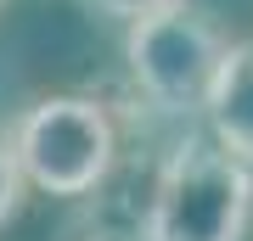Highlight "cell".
<instances>
[{"mask_svg":"<svg viewBox=\"0 0 253 241\" xmlns=\"http://www.w3.org/2000/svg\"><path fill=\"white\" fill-rule=\"evenodd\" d=\"M225 56H231L225 34L191 0H169V6L146 11L124 34V62H129L135 90L158 112H180V118L208 112Z\"/></svg>","mask_w":253,"mask_h":241,"instance_id":"cell-3","label":"cell"},{"mask_svg":"<svg viewBox=\"0 0 253 241\" xmlns=\"http://www.w3.org/2000/svg\"><path fill=\"white\" fill-rule=\"evenodd\" d=\"M253 219V169L214 135H186L146 191V241H242Z\"/></svg>","mask_w":253,"mask_h":241,"instance_id":"cell-1","label":"cell"},{"mask_svg":"<svg viewBox=\"0 0 253 241\" xmlns=\"http://www.w3.org/2000/svg\"><path fill=\"white\" fill-rule=\"evenodd\" d=\"M96 11H107V17H124V23H135L146 17V11H158V6H169V0H90Z\"/></svg>","mask_w":253,"mask_h":241,"instance_id":"cell-6","label":"cell"},{"mask_svg":"<svg viewBox=\"0 0 253 241\" xmlns=\"http://www.w3.org/2000/svg\"><path fill=\"white\" fill-rule=\"evenodd\" d=\"M6 140L45 197H96L118 169V124L96 96H40Z\"/></svg>","mask_w":253,"mask_h":241,"instance_id":"cell-2","label":"cell"},{"mask_svg":"<svg viewBox=\"0 0 253 241\" xmlns=\"http://www.w3.org/2000/svg\"><path fill=\"white\" fill-rule=\"evenodd\" d=\"M208 129H214L219 146H231L236 157L253 163V39L231 45L225 68H219V84L208 96Z\"/></svg>","mask_w":253,"mask_h":241,"instance_id":"cell-4","label":"cell"},{"mask_svg":"<svg viewBox=\"0 0 253 241\" xmlns=\"http://www.w3.org/2000/svg\"><path fill=\"white\" fill-rule=\"evenodd\" d=\"M23 197H28V174L11 152V140H0V230L23 213Z\"/></svg>","mask_w":253,"mask_h":241,"instance_id":"cell-5","label":"cell"}]
</instances>
